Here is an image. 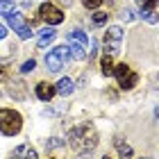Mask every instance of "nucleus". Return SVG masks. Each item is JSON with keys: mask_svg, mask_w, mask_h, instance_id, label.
<instances>
[{"mask_svg": "<svg viewBox=\"0 0 159 159\" xmlns=\"http://www.w3.org/2000/svg\"><path fill=\"white\" fill-rule=\"evenodd\" d=\"M68 139H70V148H75L82 155L91 152L98 146V132L93 127V123H82L80 127H73Z\"/></svg>", "mask_w": 159, "mask_h": 159, "instance_id": "obj_1", "label": "nucleus"}, {"mask_svg": "<svg viewBox=\"0 0 159 159\" xmlns=\"http://www.w3.org/2000/svg\"><path fill=\"white\" fill-rule=\"evenodd\" d=\"M23 127V118H20L18 111L14 109H0V132L5 136H14L20 132Z\"/></svg>", "mask_w": 159, "mask_h": 159, "instance_id": "obj_2", "label": "nucleus"}, {"mask_svg": "<svg viewBox=\"0 0 159 159\" xmlns=\"http://www.w3.org/2000/svg\"><path fill=\"white\" fill-rule=\"evenodd\" d=\"M68 59H70L68 46H57V48H52V52L46 55V68L50 70V73H59V70L66 66Z\"/></svg>", "mask_w": 159, "mask_h": 159, "instance_id": "obj_3", "label": "nucleus"}, {"mask_svg": "<svg viewBox=\"0 0 159 159\" xmlns=\"http://www.w3.org/2000/svg\"><path fill=\"white\" fill-rule=\"evenodd\" d=\"M111 75H116L118 86H120V89H125V91H129L136 82H139V75H136L127 64H118V66H114V73Z\"/></svg>", "mask_w": 159, "mask_h": 159, "instance_id": "obj_4", "label": "nucleus"}, {"mask_svg": "<svg viewBox=\"0 0 159 159\" xmlns=\"http://www.w3.org/2000/svg\"><path fill=\"white\" fill-rule=\"evenodd\" d=\"M120 43H123V30L118 25L109 27L105 32V55H114L120 50Z\"/></svg>", "mask_w": 159, "mask_h": 159, "instance_id": "obj_5", "label": "nucleus"}, {"mask_svg": "<svg viewBox=\"0 0 159 159\" xmlns=\"http://www.w3.org/2000/svg\"><path fill=\"white\" fill-rule=\"evenodd\" d=\"M39 14H41V18L46 20L48 25H59L61 20H64V11L57 5H52V2H43L41 9H39Z\"/></svg>", "mask_w": 159, "mask_h": 159, "instance_id": "obj_6", "label": "nucleus"}, {"mask_svg": "<svg viewBox=\"0 0 159 159\" xmlns=\"http://www.w3.org/2000/svg\"><path fill=\"white\" fill-rule=\"evenodd\" d=\"M55 93H57V89L50 82H39L37 84V98L39 100H52Z\"/></svg>", "mask_w": 159, "mask_h": 159, "instance_id": "obj_7", "label": "nucleus"}, {"mask_svg": "<svg viewBox=\"0 0 159 159\" xmlns=\"http://www.w3.org/2000/svg\"><path fill=\"white\" fill-rule=\"evenodd\" d=\"M11 159H37V152H34V148L30 146V143H25V146H18L16 150H14Z\"/></svg>", "mask_w": 159, "mask_h": 159, "instance_id": "obj_8", "label": "nucleus"}, {"mask_svg": "<svg viewBox=\"0 0 159 159\" xmlns=\"http://www.w3.org/2000/svg\"><path fill=\"white\" fill-rule=\"evenodd\" d=\"M57 93H61V96H70V93H73V89H75V82L70 77H61L59 82H57Z\"/></svg>", "mask_w": 159, "mask_h": 159, "instance_id": "obj_9", "label": "nucleus"}, {"mask_svg": "<svg viewBox=\"0 0 159 159\" xmlns=\"http://www.w3.org/2000/svg\"><path fill=\"white\" fill-rule=\"evenodd\" d=\"M55 37H57V32L52 30V25H50V30H43V32H41V37H39V41H37V46H39V48H48L50 43H52Z\"/></svg>", "mask_w": 159, "mask_h": 159, "instance_id": "obj_10", "label": "nucleus"}, {"mask_svg": "<svg viewBox=\"0 0 159 159\" xmlns=\"http://www.w3.org/2000/svg\"><path fill=\"white\" fill-rule=\"evenodd\" d=\"M7 23H9L11 30H20V27L25 25V18L20 16L18 11H9V14H7Z\"/></svg>", "mask_w": 159, "mask_h": 159, "instance_id": "obj_11", "label": "nucleus"}, {"mask_svg": "<svg viewBox=\"0 0 159 159\" xmlns=\"http://www.w3.org/2000/svg\"><path fill=\"white\" fill-rule=\"evenodd\" d=\"M68 55L73 57V59H77V61H82L84 57H86V50H84V46H80V43H70L68 46Z\"/></svg>", "mask_w": 159, "mask_h": 159, "instance_id": "obj_12", "label": "nucleus"}, {"mask_svg": "<svg viewBox=\"0 0 159 159\" xmlns=\"http://www.w3.org/2000/svg\"><path fill=\"white\" fill-rule=\"evenodd\" d=\"M68 39L75 41V43H80V46H84V48H89V37H86L82 30H70L68 32Z\"/></svg>", "mask_w": 159, "mask_h": 159, "instance_id": "obj_13", "label": "nucleus"}, {"mask_svg": "<svg viewBox=\"0 0 159 159\" xmlns=\"http://www.w3.org/2000/svg\"><path fill=\"white\" fill-rule=\"evenodd\" d=\"M100 70H102V75H107V77L114 73V59H111V55H105L102 59H100Z\"/></svg>", "mask_w": 159, "mask_h": 159, "instance_id": "obj_14", "label": "nucleus"}, {"mask_svg": "<svg viewBox=\"0 0 159 159\" xmlns=\"http://www.w3.org/2000/svg\"><path fill=\"white\" fill-rule=\"evenodd\" d=\"M114 146H116V150L120 152V157H125V159L132 157V148H129L127 143H123V139H114Z\"/></svg>", "mask_w": 159, "mask_h": 159, "instance_id": "obj_15", "label": "nucleus"}, {"mask_svg": "<svg viewBox=\"0 0 159 159\" xmlns=\"http://www.w3.org/2000/svg\"><path fill=\"white\" fill-rule=\"evenodd\" d=\"M107 18H109V14H107V11H96V14H93V23H96V25L107 23Z\"/></svg>", "mask_w": 159, "mask_h": 159, "instance_id": "obj_16", "label": "nucleus"}, {"mask_svg": "<svg viewBox=\"0 0 159 159\" xmlns=\"http://www.w3.org/2000/svg\"><path fill=\"white\" fill-rule=\"evenodd\" d=\"M157 2H159V0H143V2H141V11H155Z\"/></svg>", "mask_w": 159, "mask_h": 159, "instance_id": "obj_17", "label": "nucleus"}, {"mask_svg": "<svg viewBox=\"0 0 159 159\" xmlns=\"http://www.w3.org/2000/svg\"><path fill=\"white\" fill-rule=\"evenodd\" d=\"M9 11H14V2H11V0H2V2H0V14L7 16Z\"/></svg>", "mask_w": 159, "mask_h": 159, "instance_id": "obj_18", "label": "nucleus"}, {"mask_svg": "<svg viewBox=\"0 0 159 159\" xmlns=\"http://www.w3.org/2000/svg\"><path fill=\"white\" fill-rule=\"evenodd\" d=\"M16 32H18V37H20V39H30V37H32V25H27V23H25V25L20 27V30H16Z\"/></svg>", "mask_w": 159, "mask_h": 159, "instance_id": "obj_19", "label": "nucleus"}, {"mask_svg": "<svg viewBox=\"0 0 159 159\" xmlns=\"http://www.w3.org/2000/svg\"><path fill=\"white\" fill-rule=\"evenodd\" d=\"M82 5L86 9H98V7L102 5V0H82Z\"/></svg>", "mask_w": 159, "mask_h": 159, "instance_id": "obj_20", "label": "nucleus"}, {"mask_svg": "<svg viewBox=\"0 0 159 159\" xmlns=\"http://www.w3.org/2000/svg\"><path fill=\"white\" fill-rule=\"evenodd\" d=\"M34 66H37V61H34V59H27L23 66H20V70H23V73H30V70H34Z\"/></svg>", "mask_w": 159, "mask_h": 159, "instance_id": "obj_21", "label": "nucleus"}, {"mask_svg": "<svg viewBox=\"0 0 159 159\" xmlns=\"http://www.w3.org/2000/svg\"><path fill=\"white\" fill-rule=\"evenodd\" d=\"M141 16L148 20V23H157V14L155 11H141Z\"/></svg>", "mask_w": 159, "mask_h": 159, "instance_id": "obj_22", "label": "nucleus"}, {"mask_svg": "<svg viewBox=\"0 0 159 159\" xmlns=\"http://www.w3.org/2000/svg\"><path fill=\"white\" fill-rule=\"evenodd\" d=\"M120 20H132V14H129V9H125L120 14Z\"/></svg>", "mask_w": 159, "mask_h": 159, "instance_id": "obj_23", "label": "nucleus"}, {"mask_svg": "<svg viewBox=\"0 0 159 159\" xmlns=\"http://www.w3.org/2000/svg\"><path fill=\"white\" fill-rule=\"evenodd\" d=\"M5 37H7V27L0 25V39H5Z\"/></svg>", "mask_w": 159, "mask_h": 159, "instance_id": "obj_24", "label": "nucleus"}, {"mask_svg": "<svg viewBox=\"0 0 159 159\" xmlns=\"http://www.w3.org/2000/svg\"><path fill=\"white\" fill-rule=\"evenodd\" d=\"M102 159H116V157H107V155H105V157H102Z\"/></svg>", "mask_w": 159, "mask_h": 159, "instance_id": "obj_25", "label": "nucleus"}]
</instances>
